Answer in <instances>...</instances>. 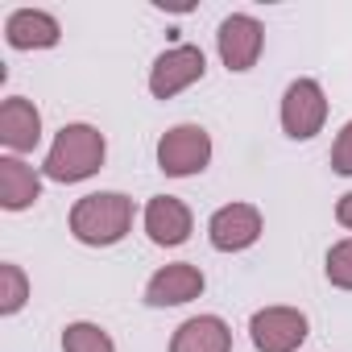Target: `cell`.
<instances>
[{
    "instance_id": "e0dca14e",
    "label": "cell",
    "mask_w": 352,
    "mask_h": 352,
    "mask_svg": "<svg viewBox=\"0 0 352 352\" xmlns=\"http://www.w3.org/2000/svg\"><path fill=\"white\" fill-rule=\"evenodd\" d=\"M327 282L340 286V290H352V236L348 241H336L327 249Z\"/></svg>"
},
{
    "instance_id": "3957f363",
    "label": "cell",
    "mask_w": 352,
    "mask_h": 352,
    "mask_svg": "<svg viewBox=\"0 0 352 352\" xmlns=\"http://www.w3.org/2000/svg\"><path fill=\"white\" fill-rule=\"evenodd\" d=\"M212 162V133L204 124H174L157 141V170L170 179H191L204 174Z\"/></svg>"
},
{
    "instance_id": "5bb4252c",
    "label": "cell",
    "mask_w": 352,
    "mask_h": 352,
    "mask_svg": "<svg viewBox=\"0 0 352 352\" xmlns=\"http://www.w3.org/2000/svg\"><path fill=\"white\" fill-rule=\"evenodd\" d=\"M38 199H42L38 170L25 166L17 153H5V157H0V208H5V212H25Z\"/></svg>"
},
{
    "instance_id": "9a60e30c",
    "label": "cell",
    "mask_w": 352,
    "mask_h": 352,
    "mask_svg": "<svg viewBox=\"0 0 352 352\" xmlns=\"http://www.w3.org/2000/svg\"><path fill=\"white\" fill-rule=\"evenodd\" d=\"M63 352H116V344L100 323L79 319V323L63 327Z\"/></svg>"
},
{
    "instance_id": "8992f818",
    "label": "cell",
    "mask_w": 352,
    "mask_h": 352,
    "mask_svg": "<svg viewBox=\"0 0 352 352\" xmlns=\"http://www.w3.org/2000/svg\"><path fill=\"white\" fill-rule=\"evenodd\" d=\"M261 212L253 204H224L208 220V241L216 253H245L261 241Z\"/></svg>"
},
{
    "instance_id": "6da1fadb",
    "label": "cell",
    "mask_w": 352,
    "mask_h": 352,
    "mask_svg": "<svg viewBox=\"0 0 352 352\" xmlns=\"http://www.w3.org/2000/svg\"><path fill=\"white\" fill-rule=\"evenodd\" d=\"M104 153H108V141L96 124H63L42 162V174L50 183H83L104 166Z\"/></svg>"
},
{
    "instance_id": "8fae6325",
    "label": "cell",
    "mask_w": 352,
    "mask_h": 352,
    "mask_svg": "<svg viewBox=\"0 0 352 352\" xmlns=\"http://www.w3.org/2000/svg\"><path fill=\"white\" fill-rule=\"evenodd\" d=\"M42 141V112L25 96H9L0 104V145L9 153H30Z\"/></svg>"
},
{
    "instance_id": "4fadbf2b",
    "label": "cell",
    "mask_w": 352,
    "mask_h": 352,
    "mask_svg": "<svg viewBox=\"0 0 352 352\" xmlns=\"http://www.w3.org/2000/svg\"><path fill=\"white\" fill-rule=\"evenodd\" d=\"M170 352H232V327L220 315H195L174 327Z\"/></svg>"
},
{
    "instance_id": "9c48e42d",
    "label": "cell",
    "mask_w": 352,
    "mask_h": 352,
    "mask_svg": "<svg viewBox=\"0 0 352 352\" xmlns=\"http://www.w3.org/2000/svg\"><path fill=\"white\" fill-rule=\"evenodd\" d=\"M145 232L153 245L162 249H174V245H187L191 241V228H195V216L183 199H174V195H153L145 204V216H141Z\"/></svg>"
},
{
    "instance_id": "2e32d148",
    "label": "cell",
    "mask_w": 352,
    "mask_h": 352,
    "mask_svg": "<svg viewBox=\"0 0 352 352\" xmlns=\"http://www.w3.org/2000/svg\"><path fill=\"white\" fill-rule=\"evenodd\" d=\"M25 298H30L25 270L13 265V261H5V265H0V315H17L25 307Z\"/></svg>"
},
{
    "instance_id": "7a4b0ae2",
    "label": "cell",
    "mask_w": 352,
    "mask_h": 352,
    "mask_svg": "<svg viewBox=\"0 0 352 352\" xmlns=\"http://www.w3.org/2000/svg\"><path fill=\"white\" fill-rule=\"evenodd\" d=\"M129 228H133V199L120 191H96L71 208V236L79 245L108 249V245L124 241Z\"/></svg>"
},
{
    "instance_id": "277c9868",
    "label": "cell",
    "mask_w": 352,
    "mask_h": 352,
    "mask_svg": "<svg viewBox=\"0 0 352 352\" xmlns=\"http://www.w3.org/2000/svg\"><path fill=\"white\" fill-rule=\"evenodd\" d=\"M249 340L257 352H298L307 340V315L298 307H261L249 319Z\"/></svg>"
},
{
    "instance_id": "ba28073f",
    "label": "cell",
    "mask_w": 352,
    "mask_h": 352,
    "mask_svg": "<svg viewBox=\"0 0 352 352\" xmlns=\"http://www.w3.org/2000/svg\"><path fill=\"white\" fill-rule=\"evenodd\" d=\"M216 46H220V58L228 71H253L257 58H261V46H265V30L257 17L249 13H232L220 21V34H216Z\"/></svg>"
},
{
    "instance_id": "5b68a950",
    "label": "cell",
    "mask_w": 352,
    "mask_h": 352,
    "mask_svg": "<svg viewBox=\"0 0 352 352\" xmlns=\"http://www.w3.org/2000/svg\"><path fill=\"white\" fill-rule=\"evenodd\" d=\"M327 120V96L319 79H294L282 96V129L294 141H311Z\"/></svg>"
},
{
    "instance_id": "30bf717a",
    "label": "cell",
    "mask_w": 352,
    "mask_h": 352,
    "mask_svg": "<svg viewBox=\"0 0 352 352\" xmlns=\"http://www.w3.org/2000/svg\"><path fill=\"white\" fill-rule=\"evenodd\" d=\"M204 270L191 265V261H174V265H162L149 282H145V302L149 307H183L191 298L204 294Z\"/></svg>"
},
{
    "instance_id": "52a82bcc",
    "label": "cell",
    "mask_w": 352,
    "mask_h": 352,
    "mask_svg": "<svg viewBox=\"0 0 352 352\" xmlns=\"http://www.w3.org/2000/svg\"><path fill=\"white\" fill-rule=\"evenodd\" d=\"M204 71H208V58L199 46H174V50L157 54V63L149 67V91L157 100H170V96L187 91L191 83H199Z\"/></svg>"
},
{
    "instance_id": "ac0fdd59",
    "label": "cell",
    "mask_w": 352,
    "mask_h": 352,
    "mask_svg": "<svg viewBox=\"0 0 352 352\" xmlns=\"http://www.w3.org/2000/svg\"><path fill=\"white\" fill-rule=\"evenodd\" d=\"M331 170L352 179V120L336 133V145H331Z\"/></svg>"
},
{
    "instance_id": "d6986e66",
    "label": "cell",
    "mask_w": 352,
    "mask_h": 352,
    "mask_svg": "<svg viewBox=\"0 0 352 352\" xmlns=\"http://www.w3.org/2000/svg\"><path fill=\"white\" fill-rule=\"evenodd\" d=\"M336 220L352 232V191H348V195H340V204H336Z\"/></svg>"
},
{
    "instance_id": "7c38bea8",
    "label": "cell",
    "mask_w": 352,
    "mask_h": 352,
    "mask_svg": "<svg viewBox=\"0 0 352 352\" xmlns=\"http://www.w3.org/2000/svg\"><path fill=\"white\" fill-rule=\"evenodd\" d=\"M58 38H63V25L46 9H17L5 21V42L13 50H50L58 46Z\"/></svg>"
}]
</instances>
